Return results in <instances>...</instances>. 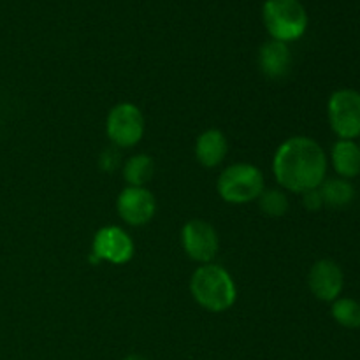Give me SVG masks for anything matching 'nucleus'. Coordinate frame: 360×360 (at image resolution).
Instances as JSON below:
<instances>
[{
  "instance_id": "13",
  "label": "nucleus",
  "mask_w": 360,
  "mask_h": 360,
  "mask_svg": "<svg viewBox=\"0 0 360 360\" xmlns=\"http://www.w3.org/2000/svg\"><path fill=\"white\" fill-rule=\"evenodd\" d=\"M334 171L343 179L357 178L360 174V146L352 139H338L330 150Z\"/></svg>"
},
{
  "instance_id": "9",
  "label": "nucleus",
  "mask_w": 360,
  "mask_h": 360,
  "mask_svg": "<svg viewBox=\"0 0 360 360\" xmlns=\"http://www.w3.org/2000/svg\"><path fill=\"white\" fill-rule=\"evenodd\" d=\"M118 217L132 227L150 224L157 211V200L146 186H127L116 199Z\"/></svg>"
},
{
  "instance_id": "5",
  "label": "nucleus",
  "mask_w": 360,
  "mask_h": 360,
  "mask_svg": "<svg viewBox=\"0 0 360 360\" xmlns=\"http://www.w3.org/2000/svg\"><path fill=\"white\" fill-rule=\"evenodd\" d=\"M327 118L340 139L355 141L360 137V91L341 88L329 97Z\"/></svg>"
},
{
  "instance_id": "16",
  "label": "nucleus",
  "mask_w": 360,
  "mask_h": 360,
  "mask_svg": "<svg viewBox=\"0 0 360 360\" xmlns=\"http://www.w3.org/2000/svg\"><path fill=\"white\" fill-rule=\"evenodd\" d=\"M330 315L345 329H359L360 327V302L352 297H338L333 302Z\"/></svg>"
},
{
  "instance_id": "4",
  "label": "nucleus",
  "mask_w": 360,
  "mask_h": 360,
  "mask_svg": "<svg viewBox=\"0 0 360 360\" xmlns=\"http://www.w3.org/2000/svg\"><path fill=\"white\" fill-rule=\"evenodd\" d=\"M218 195L229 204H246L257 200L266 190L264 174L257 165L239 162L221 171L217 181Z\"/></svg>"
},
{
  "instance_id": "17",
  "label": "nucleus",
  "mask_w": 360,
  "mask_h": 360,
  "mask_svg": "<svg viewBox=\"0 0 360 360\" xmlns=\"http://www.w3.org/2000/svg\"><path fill=\"white\" fill-rule=\"evenodd\" d=\"M257 200H259L260 211H262L264 214H267V217H283L288 211V197L283 190H264Z\"/></svg>"
},
{
  "instance_id": "1",
  "label": "nucleus",
  "mask_w": 360,
  "mask_h": 360,
  "mask_svg": "<svg viewBox=\"0 0 360 360\" xmlns=\"http://www.w3.org/2000/svg\"><path fill=\"white\" fill-rule=\"evenodd\" d=\"M273 172L280 186L301 195L323 183L327 176V155L311 137H290L274 153Z\"/></svg>"
},
{
  "instance_id": "8",
  "label": "nucleus",
  "mask_w": 360,
  "mask_h": 360,
  "mask_svg": "<svg viewBox=\"0 0 360 360\" xmlns=\"http://www.w3.org/2000/svg\"><path fill=\"white\" fill-rule=\"evenodd\" d=\"M181 245L186 255L199 264H211L217 257L220 241L211 224L200 218L188 220L181 229Z\"/></svg>"
},
{
  "instance_id": "11",
  "label": "nucleus",
  "mask_w": 360,
  "mask_h": 360,
  "mask_svg": "<svg viewBox=\"0 0 360 360\" xmlns=\"http://www.w3.org/2000/svg\"><path fill=\"white\" fill-rule=\"evenodd\" d=\"M259 69L269 79H283L290 72L292 53L287 42L271 41L264 42L259 49Z\"/></svg>"
},
{
  "instance_id": "15",
  "label": "nucleus",
  "mask_w": 360,
  "mask_h": 360,
  "mask_svg": "<svg viewBox=\"0 0 360 360\" xmlns=\"http://www.w3.org/2000/svg\"><path fill=\"white\" fill-rule=\"evenodd\" d=\"M155 172V162L150 155H132L123 165V178L129 186H146Z\"/></svg>"
},
{
  "instance_id": "7",
  "label": "nucleus",
  "mask_w": 360,
  "mask_h": 360,
  "mask_svg": "<svg viewBox=\"0 0 360 360\" xmlns=\"http://www.w3.org/2000/svg\"><path fill=\"white\" fill-rule=\"evenodd\" d=\"M134 257V241L122 227L108 225L98 229L91 243L90 262L98 264L102 260L115 266H123Z\"/></svg>"
},
{
  "instance_id": "21",
  "label": "nucleus",
  "mask_w": 360,
  "mask_h": 360,
  "mask_svg": "<svg viewBox=\"0 0 360 360\" xmlns=\"http://www.w3.org/2000/svg\"><path fill=\"white\" fill-rule=\"evenodd\" d=\"M359 146H360V144H359Z\"/></svg>"
},
{
  "instance_id": "10",
  "label": "nucleus",
  "mask_w": 360,
  "mask_h": 360,
  "mask_svg": "<svg viewBox=\"0 0 360 360\" xmlns=\"http://www.w3.org/2000/svg\"><path fill=\"white\" fill-rule=\"evenodd\" d=\"M308 287L319 301L334 302L345 287L343 269L330 259L316 260L309 269Z\"/></svg>"
},
{
  "instance_id": "18",
  "label": "nucleus",
  "mask_w": 360,
  "mask_h": 360,
  "mask_svg": "<svg viewBox=\"0 0 360 360\" xmlns=\"http://www.w3.org/2000/svg\"><path fill=\"white\" fill-rule=\"evenodd\" d=\"M302 197V206L308 211H320L323 207V199L320 188H311L308 192L301 193Z\"/></svg>"
},
{
  "instance_id": "19",
  "label": "nucleus",
  "mask_w": 360,
  "mask_h": 360,
  "mask_svg": "<svg viewBox=\"0 0 360 360\" xmlns=\"http://www.w3.org/2000/svg\"><path fill=\"white\" fill-rule=\"evenodd\" d=\"M98 165L102 171L112 172L120 165V155L118 150H104L102 151L101 158H98Z\"/></svg>"
},
{
  "instance_id": "2",
  "label": "nucleus",
  "mask_w": 360,
  "mask_h": 360,
  "mask_svg": "<svg viewBox=\"0 0 360 360\" xmlns=\"http://www.w3.org/2000/svg\"><path fill=\"white\" fill-rule=\"evenodd\" d=\"M190 294L197 304L211 313H224L236 304L238 288L225 267L202 264L190 278Z\"/></svg>"
},
{
  "instance_id": "3",
  "label": "nucleus",
  "mask_w": 360,
  "mask_h": 360,
  "mask_svg": "<svg viewBox=\"0 0 360 360\" xmlns=\"http://www.w3.org/2000/svg\"><path fill=\"white\" fill-rule=\"evenodd\" d=\"M262 20L271 39L287 44L301 39L308 30V13L299 0H266Z\"/></svg>"
},
{
  "instance_id": "6",
  "label": "nucleus",
  "mask_w": 360,
  "mask_h": 360,
  "mask_svg": "<svg viewBox=\"0 0 360 360\" xmlns=\"http://www.w3.org/2000/svg\"><path fill=\"white\" fill-rule=\"evenodd\" d=\"M105 134L116 148H134L144 136V116L132 102L116 104L105 120Z\"/></svg>"
},
{
  "instance_id": "12",
  "label": "nucleus",
  "mask_w": 360,
  "mask_h": 360,
  "mask_svg": "<svg viewBox=\"0 0 360 360\" xmlns=\"http://www.w3.org/2000/svg\"><path fill=\"white\" fill-rule=\"evenodd\" d=\"M227 137L218 129L204 130L195 141V158L206 169L218 167L227 157Z\"/></svg>"
},
{
  "instance_id": "20",
  "label": "nucleus",
  "mask_w": 360,
  "mask_h": 360,
  "mask_svg": "<svg viewBox=\"0 0 360 360\" xmlns=\"http://www.w3.org/2000/svg\"><path fill=\"white\" fill-rule=\"evenodd\" d=\"M123 360H150V359H146L144 355H139V354H130V355H127Z\"/></svg>"
},
{
  "instance_id": "14",
  "label": "nucleus",
  "mask_w": 360,
  "mask_h": 360,
  "mask_svg": "<svg viewBox=\"0 0 360 360\" xmlns=\"http://www.w3.org/2000/svg\"><path fill=\"white\" fill-rule=\"evenodd\" d=\"M319 188L322 193L323 206L333 207V210H343L350 206L355 199V186L352 185L350 179L326 178Z\"/></svg>"
}]
</instances>
